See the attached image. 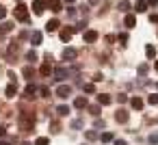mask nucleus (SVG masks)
Returning a JSON list of instances; mask_svg holds the SVG:
<instances>
[{
    "mask_svg": "<svg viewBox=\"0 0 158 145\" xmlns=\"http://www.w3.org/2000/svg\"><path fill=\"white\" fill-rule=\"evenodd\" d=\"M5 134H7V130H5V128H2V126H0V139H2V136H5Z\"/></svg>",
    "mask_w": 158,
    "mask_h": 145,
    "instance_id": "obj_44",
    "label": "nucleus"
},
{
    "mask_svg": "<svg viewBox=\"0 0 158 145\" xmlns=\"http://www.w3.org/2000/svg\"><path fill=\"white\" fill-rule=\"evenodd\" d=\"M67 13H69V18H76V9H74V7H69Z\"/></svg>",
    "mask_w": 158,
    "mask_h": 145,
    "instance_id": "obj_41",
    "label": "nucleus"
},
{
    "mask_svg": "<svg viewBox=\"0 0 158 145\" xmlns=\"http://www.w3.org/2000/svg\"><path fill=\"white\" fill-rule=\"evenodd\" d=\"M98 102H100L102 106H106V104H110V102H113V97H110V95H106V93H100V95H98Z\"/></svg>",
    "mask_w": 158,
    "mask_h": 145,
    "instance_id": "obj_19",
    "label": "nucleus"
},
{
    "mask_svg": "<svg viewBox=\"0 0 158 145\" xmlns=\"http://www.w3.org/2000/svg\"><path fill=\"white\" fill-rule=\"evenodd\" d=\"M56 113H59L61 117H65V115H69V106H65V104H61V106H56Z\"/></svg>",
    "mask_w": 158,
    "mask_h": 145,
    "instance_id": "obj_24",
    "label": "nucleus"
},
{
    "mask_svg": "<svg viewBox=\"0 0 158 145\" xmlns=\"http://www.w3.org/2000/svg\"><path fill=\"white\" fill-rule=\"evenodd\" d=\"M154 67H156V72H158V61H156V65H154Z\"/></svg>",
    "mask_w": 158,
    "mask_h": 145,
    "instance_id": "obj_46",
    "label": "nucleus"
},
{
    "mask_svg": "<svg viewBox=\"0 0 158 145\" xmlns=\"http://www.w3.org/2000/svg\"><path fill=\"white\" fill-rule=\"evenodd\" d=\"M145 54H147V59H156V48L154 46H145Z\"/></svg>",
    "mask_w": 158,
    "mask_h": 145,
    "instance_id": "obj_23",
    "label": "nucleus"
},
{
    "mask_svg": "<svg viewBox=\"0 0 158 145\" xmlns=\"http://www.w3.org/2000/svg\"><path fill=\"white\" fill-rule=\"evenodd\" d=\"M115 119H117L119 123H126V121H128V113H126L123 108H119V110L115 113Z\"/></svg>",
    "mask_w": 158,
    "mask_h": 145,
    "instance_id": "obj_13",
    "label": "nucleus"
},
{
    "mask_svg": "<svg viewBox=\"0 0 158 145\" xmlns=\"http://www.w3.org/2000/svg\"><path fill=\"white\" fill-rule=\"evenodd\" d=\"M147 141H149L152 145H156V143H158V132H154V134H149V136H147Z\"/></svg>",
    "mask_w": 158,
    "mask_h": 145,
    "instance_id": "obj_32",
    "label": "nucleus"
},
{
    "mask_svg": "<svg viewBox=\"0 0 158 145\" xmlns=\"http://www.w3.org/2000/svg\"><path fill=\"white\" fill-rule=\"evenodd\" d=\"M117 39H119V44H121V46H126V44H128V35H126V33H119V37H117Z\"/></svg>",
    "mask_w": 158,
    "mask_h": 145,
    "instance_id": "obj_29",
    "label": "nucleus"
},
{
    "mask_svg": "<svg viewBox=\"0 0 158 145\" xmlns=\"http://www.w3.org/2000/svg\"><path fill=\"white\" fill-rule=\"evenodd\" d=\"M41 39H44V35H41V33H39V31H35V33H33V35H31V44H33V46H35V48H37V46H39V44H41Z\"/></svg>",
    "mask_w": 158,
    "mask_h": 145,
    "instance_id": "obj_12",
    "label": "nucleus"
},
{
    "mask_svg": "<svg viewBox=\"0 0 158 145\" xmlns=\"http://www.w3.org/2000/svg\"><path fill=\"white\" fill-rule=\"evenodd\" d=\"M48 9H52V13H59L63 7H61V2H59V0H50V2H48Z\"/></svg>",
    "mask_w": 158,
    "mask_h": 145,
    "instance_id": "obj_16",
    "label": "nucleus"
},
{
    "mask_svg": "<svg viewBox=\"0 0 158 145\" xmlns=\"http://www.w3.org/2000/svg\"><path fill=\"white\" fill-rule=\"evenodd\" d=\"M147 102L156 106V104H158V95H156V93H154V95H149V97H147Z\"/></svg>",
    "mask_w": 158,
    "mask_h": 145,
    "instance_id": "obj_34",
    "label": "nucleus"
},
{
    "mask_svg": "<svg viewBox=\"0 0 158 145\" xmlns=\"http://www.w3.org/2000/svg\"><path fill=\"white\" fill-rule=\"evenodd\" d=\"M26 59H28V61H33V63H35V61H37V52H35V50H31V52H28V54H26Z\"/></svg>",
    "mask_w": 158,
    "mask_h": 145,
    "instance_id": "obj_33",
    "label": "nucleus"
},
{
    "mask_svg": "<svg viewBox=\"0 0 158 145\" xmlns=\"http://www.w3.org/2000/svg\"><path fill=\"white\" fill-rule=\"evenodd\" d=\"M69 76H72V69H65V67H56V69H54V78H56L59 82L67 80Z\"/></svg>",
    "mask_w": 158,
    "mask_h": 145,
    "instance_id": "obj_3",
    "label": "nucleus"
},
{
    "mask_svg": "<svg viewBox=\"0 0 158 145\" xmlns=\"http://www.w3.org/2000/svg\"><path fill=\"white\" fill-rule=\"evenodd\" d=\"M123 24H126L128 28H134V26H136V18H134L132 13H128V15H126V20H123Z\"/></svg>",
    "mask_w": 158,
    "mask_h": 145,
    "instance_id": "obj_14",
    "label": "nucleus"
},
{
    "mask_svg": "<svg viewBox=\"0 0 158 145\" xmlns=\"http://www.w3.org/2000/svg\"><path fill=\"white\" fill-rule=\"evenodd\" d=\"M59 28H61L59 20H50V22L46 24V31H48V33H54V31H59Z\"/></svg>",
    "mask_w": 158,
    "mask_h": 145,
    "instance_id": "obj_11",
    "label": "nucleus"
},
{
    "mask_svg": "<svg viewBox=\"0 0 158 145\" xmlns=\"http://www.w3.org/2000/svg\"><path fill=\"white\" fill-rule=\"evenodd\" d=\"M87 106H89V102H87L85 95H80V97L74 100V108H87Z\"/></svg>",
    "mask_w": 158,
    "mask_h": 145,
    "instance_id": "obj_10",
    "label": "nucleus"
},
{
    "mask_svg": "<svg viewBox=\"0 0 158 145\" xmlns=\"http://www.w3.org/2000/svg\"><path fill=\"white\" fill-rule=\"evenodd\" d=\"M119 11L128 13V11H130V2H126V0H121V5H119Z\"/></svg>",
    "mask_w": 158,
    "mask_h": 145,
    "instance_id": "obj_26",
    "label": "nucleus"
},
{
    "mask_svg": "<svg viewBox=\"0 0 158 145\" xmlns=\"http://www.w3.org/2000/svg\"><path fill=\"white\" fill-rule=\"evenodd\" d=\"M18 2H22V0H18Z\"/></svg>",
    "mask_w": 158,
    "mask_h": 145,
    "instance_id": "obj_49",
    "label": "nucleus"
},
{
    "mask_svg": "<svg viewBox=\"0 0 158 145\" xmlns=\"http://www.w3.org/2000/svg\"><path fill=\"white\" fill-rule=\"evenodd\" d=\"M35 145H50V141H48V136H39L35 141Z\"/></svg>",
    "mask_w": 158,
    "mask_h": 145,
    "instance_id": "obj_28",
    "label": "nucleus"
},
{
    "mask_svg": "<svg viewBox=\"0 0 158 145\" xmlns=\"http://www.w3.org/2000/svg\"><path fill=\"white\" fill-rule=\"evenodd\" d=\"M18 126L26 132H31L35 128V113H20L18 115Z\"/></svg>",
    "mask_w": 158,
    "mask_h": 145,
    "instance_id": "obj_1",
    "label": "nucleus"
},
{
    "mask_svg": "<svg viewBox=\"0 0 158 145\" xmlns=\"http://www.w3.org/2000/svg\"><path fill=\"white\" fill-rule=\"evenodd\" d=\"M37 91H39V87L31 82V85H28V87L24 89V97H28V100H31V97H35V93H37Z\"/></svg>",
    "mask_w": 158,
    "mask_h": 145,
    "instance_id": "obj_8",
    "label": "nucleus"
},
{
    "mask_svg": "<svg viewBox=\"0 0 158 145\" xmlns=\"http://www.w3.org/2000/svg\"><path fill=\"white\" fill-rule=\"evenodd\" d=\"M46 7H48L46 0H35V2H33V11H35V15H41V13L46 11Z\"/></svg>",
    "mask_w": 158,
    "mask_h": 145,
    "instance_id": "obj_5",
    "label": "nucleus"
},
{
    "mask_svg": "<svg viewBox=\"0 0 158 145\" xmlns=\"http://www.w3.org/2000/svg\"><path fill=\"white\" fill-rule=\"evenodd\" d=\"M72 37H74V28H69V26H65V28H61V41H63V44H67V41H72Z\"/></svg>",
    "mask_w": 158,
    "mask_h": 145,
    "instance_id": "obj_6",
    "label": "nucleus"
},
{
    "mask_svg": "<svg viewBox=\"0 0 158 145\" xmlns=\"http://www.w3.org/2000/svg\"><path fill=\"white\" fill-rule=\"evenodd\" d=\"M117 102H119V104H126V102H128V95H123V93L117 95Z\"/></svg>",
    "mask_w": 158,
    "mask_h": 145,
    "instance_id": "obj_36",
    "label": "nucleus"
},
{
    "mask_svg": "<svg viewBox=\"0 0 158 145\" xmlns=\"http://www.w3.org/2000/svg\"><path fill=\"white\" fill-rule=\"evenodd\" d=\"M76 56H78V52H76L74 48H65V50H63V61H74Z\"/></svg>",
    "mask_w": 158,
    "mask_h": 145,
    "instance_id": "obj_7",
    "label": "nucleus"
},
{
    "mask_svg": "<svg viewBox=\"0 0 158 145\" xmlns=\"http://www.w3.org/2000/svg\"><path fill=\"white\" fill-rule=\"evenodd\" d=\"M65 2H67V5H69V2H74V0H65Z\"/></svg>",
    "mask_w": 158,
    "mask_h": 145,
    "instance_id": "obj_47",
    "label": "nucleus"
},
{
    "mask_svg": "<svg viewBox=\"0 0 158 145\" xmlns=\"http://www.w3.org/2000/svg\"><path fill=\"white\" fill-rule=\"evenodd\" d=\"M134 11L136 13H145L147 11V2H145V0H139V2L134 5Z\"/></svg>",
    "mask_w": 158,
    "mask_h": 145,
    "instance_id": "obj_17",
    "label": "nucleus"
},
{
    "mask_svg": "<svg viewBox=\"0 0 158 145\" xmlns=\"http://www.w3.org/2000/svg\"><path fill=\"white\" fill-rule=\"evenodd\" d=\"M22 76H24V78H28V80H33V78H35V69H33L31 65H26V67L22 69Z\"/></svg>",
    "mask_w": 158,
    "mask_h": 145,
    "instance_id": "obj_15",
    "label": "nucleus"
},
{
    "mask_svg": "<svg viewBox=\"0 0 158 145\" xmlns=\"http://www.w3.org/2000/svg\"><path fill=\"white\" fill-rule=\"evenodd\" d=\"M115 145H128V143H126L123 139H117V141H115Z\"/></svg>",
    "mask_w": 158,
    "mask_h": 145,
    "instance_id": "obj_43",
    "label": "nucleus"
},
{
    "mask_svg": "<svg viewBox=\"0 0 158 145\" xmlns=\"http://www.w3.org/2000/svg\"><path fill=\"white\" fill-rule=\"evenodd\" d=\"M5 18H7V9L0 5V20H5Z\"/></svg>",
    "mask_w": 158,
    "mask_h": 145,
    "instance_id": "obj_39",
    "label": "nucleus"
},
{
    "mask_svg": "<svg viewBox=\"0 0 158 145\" xmlns=\"http://www.w3.org/2000/svg\"><path fill=\"white\" fill-rule=\"evenodd\" d=\"M39 74H41V76H50V74H52V65H50V63H44V65L39 67Z\"/></svg>",
    "mask_w": 158,
    "mask_h": 145,
    "instance_id": "obj_18",
    "label": "nucleus"
},
{
    "mask_svg": "<svg viewBox=\"0 0 158 145\" xmlns=\"http://www.w3.org/2000/svg\"><path fill=\"white\" fill-rule=\"evenodd\" d=\"M80 126H82L80 119H74V121H72V128H80Z\"/></svg>",
    "mask_w": 158,
    "mask_h": 145,
    "instance_id": "obj_40",
    "label": "nucleus"
},
{
    "mask_svg": "<svg viewBox=\"0 0 158 145\" xmlns=\"http://www.w3.org/2000/svg\"><path fill=\"white\" fill-rule=\"evenodd\" d=\"M98 41V33L95 31H85V44H93Z\"/></svg>",
    "mask_w": 158,
    "mask_h": 145,
    "instance_id": "obj_9",
    "label": "nucleus"
},
{
    "mask_svg": "<svg viewBox=\"0 0 158 145\" xmlns=\"http://www.w3.org/2000/svg\"><path fill=\"white\" fill-rule=\"evenodd\" d=\"M22 145H31V143H22Z\"/></svg>",
    "mask_w": 158,
    "mask_h": 145,
    "instance_id": "obj_48",
    "label": "nucleus"
},
{
    "mask_svg": "<svg viewBox=\"0 0 158 145\" xmlns=\"http://www.w3.org/2000/svg\"><path fill=\"white\" fill-rule=\"evenodd\" d=\"M149 22H152V24H158V13H152V15H149Z\"/></svg>",
    "mask_w": 158,
    "mask_h": 145,
    "instance_id": "obj_38",
    "label": "nucleus"
},
{
    "mask_svg": "<svg viewBox=\"0 0 158 145\" xmlns=\"http://www.w3.org/2000/svg\"><path fill=\"white\" fill-rule=\"evenodd\" d=\"M39 93H41V97H50V89L48 87H39Z\"/></svg>",
    "mask_w": 158,
    "mask_h": 145,
    "instance_id": "obj_30",
    "label": "nucleus"
},
{
    "mask_svg": "<svg viewBox=\"0 0 158 145\" xmlns=\"http://www.w3.org/2000/svg\"><path fill=\"white\" fill-rule=\"evenodd\" d=\"M100 141H102V143H110V141H113V134H110V132H104V134H100Z\"/></svg>",
    "mask_w": 158,
    "mask_h": 145,
    "instance_id": "obj_25",
    "label": "nucleus"
},
{
    "mask_svg": "<svg viewBox=\"0 0 158 145\" xmlns=\"http://www.w3.org/2000/svg\"><path fill=\"white\" fill-rule=\"evenodd\" d=\"M0 145H9V143H7V141H0Z\"/></svg>",
    "mask_w": 158,
    "mask_h": 145,
    "instance_id": "obj_45",
    "label": "nucleus"
},
{
    "mask_svg": "<svg viewBox=\"0 0 158 145\" xmlns=\"http://www.w3.org/2000/svg\"><path fill=\"white\" fill-rule=\"evenodd\" d=\"M15 95H18V87L11 82V85L7 87V97H15Z\"/></svg>",
    "mask_w": 158,
    "mask_h": 145,
    "instance_id": "obj_22",
    "label": "nucleus"
},
{
    "mask_svg": "<svg viewBox=\"0 0 158 145\" xmlns=\"http://www.w3.org/2000/svg\"><path fill=\"white\" fill-rule=\"evenodd\" d=\"M82 89H85V93H95V85H93V82H89V85H85Z\"/></svg>",
    "mask_w": 158,
    "mask_h": 145,
    "instance_id": "obj_27",
    "label": "nucleus"
},
{
    "mask_svg": "<svg viewBox=\"0 0 158 145\" xmlns=\"http://www.w3.org/2000/svg\"><path fill=\"white\" fill-rule=\"evenodd\" d=\"M130 106H132L134 110H141V108H143V100H141V97H132V100H130Z\"/></svg>",
    "mask_w": 158,
    "mask_h": 145,
    "instance_id": "obj_20",
    "label": "nucleus"
},
{
    "mask_svg": "<svg viewBox=\"0 0 158 145\" xmlns=\"http://www.w3.org/2000/svg\"><path fill=\"white\" fill-rule=\"evenodd\" d=\"M13 15H15V20H18V22H24V24H28V22H31L28 9H26V5H22V2H18V7L13 9Z\"/></svg>",
    "mask_w": 158,
    "mask_h": 145,
    "instance_id": "obj_2",
    "label": "nucleus"
},
{
    "mask_svg": "<svg viewBox=\"0 0 158 145\" xmlns=\"http://www.w3.org/2000/svg\"><path fill=\"white\" fill-rule=\"evenodd\" d=\"M87 108H89V113H91L93 117H98V115H100V106H87Z\"/></svg>",
    "mask_w": 158,
    "mask_h": 145,
    "instance_id": "obj_31",
    "label": "nucleus"
},
{
    "mask_svg": "<svg viewBox=\"0 0 158 145\" xmlns=\"http://www.w3.org/2000/svg\"><path fill=\"white\" fill-rule=\"evenodd\" d=\"M11 28H13V24H11V22H2V24H0V37H2V35H7Z\"/></svg>",
    "mask_w": 158,
    "mask_h": 145,
    "instance_id": "obj_21",
    "label": "nucleus"
},
{
    "mask_svg": "<svg viewBox=\"0 0 158 145\" xmlns=\"http://www.w3.org/2000/svg\"><path fill=\"white\" fill-rule=\"evenodd\" d=\"M158 5V0H147V7H156Z\"/></svg>",
    "mask_w": 158,
    "mask_h": 145,
    "instance_id": "obj_42",
    "label": "nucleus"
},
{
    "mask_svg": "<svg viewBox=\"0 0 158 145\" xmlns=\"http://www.w3.org/2000/svg\"><path fill=\"white\" fill-rule=\"evenodd\" d=\"M87 139H89V141H95V139H98V134H95L93 130H89V132H87Z\"/></svg>",
    "mask_w": 158,
    "mask_h": 145,
    "instance_id": "obj_37",
    "label": "nucleus"
},
{
    "mask_svg": "<svg viewBox=\"0 0 158 145\" xmlns=\"http://www.w3.org/2000/svg\"><path fill=\"white\" fill-rule=\"evenodd\" d=\"M139 74H141V76H145V74H147V65H145V63H143V65H139Z\"/></svg>",
    "mask_w": 158,
    "mask_h": 145,
    "instance_id": "obj_35",
    "label": "nucleus"
},
{
    "mask_svg": "<svg viewBox=\"0 0 158 145\" xmlns=\"http://www.w3.org/2000/svg\"><path fill=\"white\" fill-rule=\"evenodd\" d=\"M54 93H56L59 97H69V95H72V87H69V85H59Z\"/></svg>",
    "mask_w": 158,
    "mask_h": 145,
    "instance_id": "obj_4",
    "label": "nucleus"
}]
</instances>
